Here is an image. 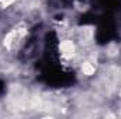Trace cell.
Segmentation results:
<instances>
[{
	"mask_svg": "<svg viewBox=\"0 0 121 119\" xmlns=\"http://www.w3.org/2000/svg\"><path fill=\"white\" fill-rule=\"evenodd\" d=\"M24 35H26V30L24 28H14L11 32L7 34V36L4 39V46L7 49H14L21 42Z\"/></svg>",
	"mask_w": 121,
	"mask_h": 119,
	"instance_id": "6da1fadb",
	"label": "cell"
},
{
	"mask_svg": "<svg viewBox=\"0 0 121 119\" xmlns=\"http://www.w3.org/2000/svg\"><path fill=\"white\" fill-rule=\"evenodd\" d=\"M60 53L63 58H72L75 56V45L72 41H63L60 44Z\"/></svg>",
	"mask_w": 121,
	"mask_h": 119,
	"instance_id": "7a4b0ae2",
	"label": "cell"
},
{
	"mask_svg": "<svg viewBox=\"0 0 121 119\" xmlns=\"http://www.w3.org/2000/svg\"><path fill=\"white\" fill-rule=\"evenodd\" d=\"M82 71H83V74H86V76H90L94 73V64L91 63V62H86V63H83V66H82Z\"/></svg>",
	"mask_w": 121,
	"mask_h": 119,
	"instance_id": "3957f363",
	"label": "cell"
},
{
	"mask_svg": "<svg viewBox=\"0 0 121 119\" xmlns=\"http://www.w3.org/2000/svg\"><path fill=\"white\" fill-rule=\"evenodd\" d=\"M1 1V4H4V6H7V4H11L14 0H0Z\"/></svg>",
	"mask_w": 121,
	"mask_h": 119,
	"instance_id": "277c9868",
	"label": "cell"
}]
</instances>
